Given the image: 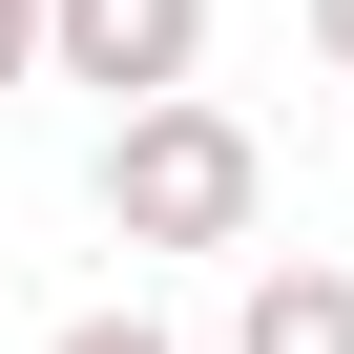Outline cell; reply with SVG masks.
Masks as SVG:
<instances>
[{
    "label": "cell",
    "instance_id": "obj_1",
    "mask_svg": "<svg viewBox=\"0 0 354 354\" xmlns=\"http://www.w3.org/2000/svg\"><path fill=\"white\" fill-rule=\"evenodd\" d=\"M84 209H104L125 250H250V230H271V146H250V104L167 84V104H125V125H104Z\"/></svg>",
    "mask_w": 354,
    "mask_h": 354
},
{
    "label": "cell",
    "instance_id": "obj_2",
    "mask_svg": "<svg viewBox=\"0 0 354 354\" xmlns=\"http://www.w3.org/2000/svg\"><path fill=\"white\" fill-rule=\"evenodd\" d=\"M42 84H104V125L209 84V0H42Z\"/></svg>",
    "mask_w": 354,
    "mask_h": 354
},
{
    "label": "cell",
    "instance_id": "obj_3",
    "mask_svg": "<svg viewBox=\"0 0 354 354\" xmlns=\"http://www.w3.org/2000/svg\"><path fill=\"white\" fill-rule=\"evenodd\" d=\"M230 354H354V250H250Z\"/></svg>",
    "mask_w": 354,
    "mask_h": 354
},
{
    "label": "cell",
    "instance_id": "obj_4",
    "mask_svg": "<svg viewBox=\"0 0 354 354\" xmlns=\"http://www.w3.org/2000/svg\"><path fill=\"white\" fill-rule=\"evenodd\" d=\"M42 354H188V333H167V313H63Z\"/></svg>",
    "mask_w": 354,
    "mask_h": 354
},
{
    "label": "cell",
    "instance_id": "obj_5",
    "mask_svg": "<svg viewBox=\"0 0 354 354\" xmlns=\"http://www.w3.org/2000/svg\"><path fill=\"white\" fill-rule=\"evenodd\" d=\"M42 84V0H0V104H21Z\"/></svg>",
    "mask_w": 354,
    "mask_h": 354
},
{
    "label": "cell",
    "instance_id": "obj_6",
    "mask_svg": "<svg viewBox=\"0 0 354 354\" xmlns=\"http://www.w3.org/2000/svg\"><path fill=\"white\" fill-rule=\"evenodd\" d=\"M292 21H313V63H333V84H354V0H292Z\"/></svg>",
    "mask_w": 354,
    "mask_h": 354
}]
</instances>
